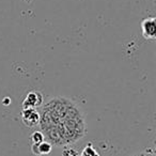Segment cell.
Returning <instances> with one entry per match:
<instances>
[{
	"mask_svg": "<svg viewBox=\"0 0 156 156\" xmlns=\"http://www.w3.org/2000/svg\"><path fill=\"white\" fill-rule=\"evenodd\" d=\"M25 1H26V2H28V3H30L31 1H32V0H25Z\"/></svg>",
	"mask_w": 156,
	"mask_h": 156,
	"instance_id": "cell-9",
	"label": "cell"
},
{
	"mask_svg": "<svg viewBox=\"0 0 156 156\" xmlns=\"http://www.w3.org/2000/svg\"><path fill=\"white\" fill-rule=\"evenodd\" d=\"M141 156H156V155H155V151H154V149L149 147V149L144 150V151L141 153Z\"/></svg>",
	"mask_w": 156,
	"mask_h": 156,
	"instance_id": "cell-8",
	"label": "cell"
},
{
	"mask_svg": "<svg viewBox=\"0 0 156 156\" xmlns=\"http://www.w3.org/2000/svg\"><path fill=\"white\" fill-rule=\"evenodd\" d=\"M80 156H100V153L95 150L91 142H88L86 147H83Z\"/></svg>",
	"mask_w": 156,
	"mask_h": 156,
	"instance_id": "cell-5",
	"label": "cell"
},
{
	"mask_svg": "<svg viewBox=\"0 0 156 156\" xmlns=\"http://www.w3.org/2000/svg\"><path fill=\"white\" fill-rule=\"evenodd\" d=\"M62 156H79L78 152L75 149L69 147H65L62 151Z\"/></svg>",
	"mask_w": 156,
	"mask_h": 156,
	"instance_id": "cell-7",
	"label": "cell"
},
{
	"mask_svg": "<svg viewBox=\"0 0 156 156\" xmlns=\"http://www.w3.org/2000/svg\"><path fill=\"white\" fill-rule=\"evenodd\" d=\"M45 140V136L42 132L40 130H35L31 134L30 136V141H31V144H40L41 142Z\"/></svg>",
	"mask_w": 156,
	"mask_h": 156,
	"instance_id": "cell-6",
	"label": "cell"
},
{
	"mask_svg": "<svg viewBox=\"0 0 156 156\" xmlns=\"http://www.w3.org/2000/svg\"><path fill=\"white\" fill-rule=\"evenodd\" d=\"M135 156H141V153H140V154H138V155H135Z\"/></svg>",
	"mask_w": 156,
	"mask_h": 156,
	"instance_id": "cell-10",
	"label": "cell"
},
{
	"mask_svg": "<svg viewBox=\"0 0 156 156\" xmlns=\"http://www.w3.org/2000/svg\"><path fill=\"white\" fill-rule=\"evenodd\" d=\"M44 103V96L37 90L28 92L26 98L23 102V109L26 108H37L41 107Z\"/></svg>",
	"mask_w": 156,
	"mask_h": 156,
	"instance_id": "cell-2",
	"label": "cell"
},
{
	"mask_svg": "<svg viewBox=\"0 0 156 156\" xmlns=\"http://www.w3.org/2000/svg\"><path fill=\"white\" fill-rule=\"evenodd\" d=\"M141 32L142 37L147 41L156 39V18H144L141 23Z\"/></svg>",
	"mask_w": 156,
	"mask_h": 156,
	"instance_id": "cell-3",
	"label": "cell"
},
{
	"mask_svg": "<svg viewBox=\"0 0 156 156\" xmlns=\"http://www.w3.org/2000/svg\"><path fill=\"white\" fill-rule=\"evenodd\" d=\"M40 115L35 108H26L20 112V120L27 127L32 128L40 124Z\"/></svg>",
	"mask_w": 156,
	"mask_h": 156,
	"instance_id": "cell-1",
	"label": "cell"
},
{
	"mask_svg": "<svg viewBox=\"0 0 156 156\" xmlns=\"http://www.w3.org/2000/svg\"><path fill=\"white\" fill-rule=\"evenodd\" d=\"M51 150H52L51 143H49L46 140H44L43 142H41L40 144H32L31 145V151H32V153L37 156L48 155V154L51 152Z\"/></svg>",
	"mask_w": 156,
	"mask_h": 156,
	"instance_id": "cell-4",
	"label": "cell"
}]
</instances>
